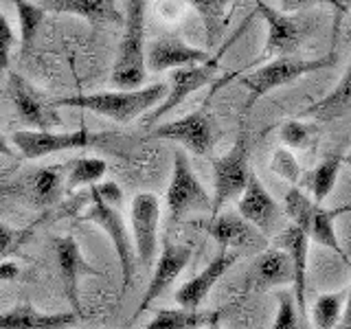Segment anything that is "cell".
Wrapping results in <instances>:
<instances>
[{
	"label": "cell",
	"mask_w": 351,
	"mask_h": 329,
	"mask_svg": "<svg viewBox=\"0 0 351 329\" xmlns=\"http://www.w3.org/2000/svg\"><path fill=\"white\" fill-rule=\"evenodd\" d=\"M18 11V22H20V42H22V55H27L33 49V42H36L40 25L44 20V11L36 3H27V0H16L14 3Z\"/></svg>",
	"instance_id": "cell-28"
},
{
	"label": "cell",
	"mask_w": 351,
	"mask_h": 329,
	"mask_svg": "<svg viewBox=\"0 0 351 329\" xmlns=\"http://www.w3.org/2000/svg\"><path fill=\"white\" fill-rule=\"evenodd\" d=\"M104 132H90L82 125L75 132H31V130H18L11 134V143L16 149L29 160H36L49 154H60L69 149H86L104 143Z\"/></svg>",
	"instance_id": "cell-7"
},
{
	"label": "cell",
	"mask_w": 351,
	"mask_h": 329,
	"mask_svg": "<svg viewBox=\"0 0 351 329\" xmlns=\"http://www.w3.org/2000/svg\"><path fill=\"white\" fill-rule=\"evenodd\" d=\"M9 193V189H0V197H3V195H7Z\"/></svg>",
	"instance_id": "cell-41"
},
{
	"label": "cell",
	"mask_w": 351,
	"mask_h": 329,
	"mask_svg": "<svg viewBox=\"0 0 351 329\" xmlns=\"http://www.w3.org/2000/svg\"><path fill=\"white\" fill-rule=\"evenodd\" d=\"M316 136V130L303 121H285L281 125V141L288 145V149H303Z\"/></svg>",
	"instance_id": "cell-32"
},
{
	"label": "cell",
	"mask_w": 351,
	"mask_h": 329,
	"mask_svg": "<svg viewBox=\"0 0 351 329\" xmlns=\"http://www.w3.org/2000/svg\"><path fill=\"white\" fill-rule=\"evenodd\" d=\"M206 62H211L208 51L195 49L173 36L158 38L147 47V69L154 73L189 69V66H200Z\"/></svg>",
	"instance_id": "cell-15"
},
{
	"label": "cell",
	"mask_w": 351,
	"mask_h": 329,
	"mask_svg": "<svg viewBox=\"0 0 351 329\" xmlns=\"http://www.w3.org/2000/svg\"><path fill=\"white\" fill-rule=\"evenodd\" d=\"M345 329H351V283H349V294H347V307H345Z\"/></svg>",
	"instance_id": "cell-39"
},
{
	"label": "cell",
	"mask_w": 351,
	"mask_h": 329,
	"mask_svg": "<svg viewBox=\"0 0 351 329\" xmlns=\"http://www.w3.org/2000/svg\"><path fill=\"white\" fill-rule=\"evenodd\" d=\"M80 323L75 312L44 314L31 305H16L14 310L0 314V329H71Z\"/></svg>",
	"instance_id": "cell-23"
},
{
	"label": "cell",
	"mask_w": 351,
	"mask_h": 329,
	"mask_svg": "<svg viewBox=\"0 0 351 329\" xmlns=\"http://www.w3.org/2000/svg\"><path fill=\"white\" fill-rule=\"evenodd\" d=\"M145 0H128L125 3V31L119 44L112 75H110L117 90H138L141 84L145 82Z\"/></svg>",
	"instance_id": "cell-3"
},
{
	"label": "cell",
	"mask_w": 351,
	"mask_h": 329,
	"mask_svg": "<svg viewBox=\"0 0 351 329\" xmlns=\"http://www.w3.org/2000/svg\"><path fill=\"white\" fill-rule=\"evenodd\" d=\"M108 164L104 158H75L69 162V175H66V189H77L82 184H99L106 175Z\"/></svg>",
	"instance_id": "cell-29"
},
{
	"label": "cell",
	"mask_w": 351,
	"mask_h": 329,
	"mask_svg": "<svg viewBox=\"0 0 351 329\" xmlns=\"http://www.w3.org/2000/svg\"><path fill=\"white\" fill-rule=\"evenodd\" d=\"M351 106V62H349V69L345 71L343 80L338 82V86L329 93L325 99L321 101L312 103L310 108L301 110V117H314V119H321V121H332L338 119L345 110Z\"/></svg>",
	"instance_id": "cell-25"
},
{
	"label": "cell",
	"mask_w": 351,
	"mask_h": 329,
	"mask_svg": "<svg viewBox=\"0 0 351 329\" xmlns=\"http://www.w3.org/2000/svg\"><path fill=\"white\" fill-rule=\"evenodd\" d=\"M14 44H16L14 29H11L9 20L5 18L3 11H0V75L7 71L9 55H11V49H14Z\"/></svg>",
	"instance_id": "cell-36"
},
{
	"label": "cell",
	"mask_w": 351,
	"mask_h": 329,
	"mask_svg": "<svg viewBox=\"0 0 351 329\" xmlns=\"http://www.w3.org/2000/svg\"><path fill=\"white\" fill-rule=\"evenodd\" d=\"M336 64V53L332 51L325 58H318V60H296V58H281V60H272L270 64H263L257 66L255 71L250 73H241L239 77V84L248 90V99H246V108H252L259 99L270 93L272 88H279L285 86L290 82H296L299 77L303 75H310L314 71H321V69H332ZM233 80V77H230ZM230 80L217 82L213 90H217L219 86L228 84Z\"/></svg>",
	"instance_id": "cell-4"
},
{
	"label": "cell",
	"mask_w": 351,
	"mask_h": 329,
	"mask_svg": "<svg viewBox=\"0 0 351 329\" xmlns=\"http://www.w3.org/2000/svg\"><path fill=\"white\" fill-rule=\"evenodd\" d=\"M191 7L200 14L204 22V31H206V44L208 47H215L219 36L224 31V16H226V3L224 0H193Z\"/></svg>",
	"instance_id": "cell-30"
},
{
	"label": "cell",
	"mask_w": 351,
	"mask_h": 329,
	"mask_svg": "<svg viewBox=\"0 0 351 329\" xmlns=\"http://www.w3.org/2000/svg\"><path fill=\"white\" fill-rule=\"evenodd\" d=\"M191 259V246H182V244H165L160 257L156 261V268H154L152 281L145 290V296L141 299L138 310L134 312V318H138L145 310H149V305L158 299L165 290H169V285L178 279V274L186 268V263Z\"/></svg>",
	"instance_id": "cell-17"
},
{
	"label": "cell",
	"mask_w": 351,
	"mask_h": 329,
	"mask_svg": "<svg viewBox=\"0 0 351 329\" xmlns=\"http://www.w3.org/2000/svg\"><path fill=\"white\" fill-rule=\"evenodd\" d=\"M281 285H292V263L288 252L281 248L263 250L250 268V288L270 290Z\"/></svg>",
	"instance_id": "cell-21"
},
{
	"label": "cell",
	"mask_w": 351,
	"mask_h": 329,
	"mask_svg": "<svg viewBox=\"0 0 351 329\" xmlns=\"http://www.w3.org/2000/svg\"><path fill=\"white\" fill-rule=\"evenodd\" d=\"M121 200H123V193H121L117 182L95 184L90 189V204H88L82 219L101 226L106 230V235L112 239V246H114L117 257H119L121 274H123V281H121V294H125L130 290L132 281H134L136 252H134V248H132L125 219L119 211Z\"/></svg>",
	"instance_id": "cell-1"
},
{
	"label": "cell",
	"mask_w": 351,
	"mask_h": 329,
	"mask_svg": "<svg viewBox=\"0 0 351 329\" xmlns=\"http://www.w3.org/2000/svg\"><path fill=\"white\" fill-rule=\"evenodd\" d=\"M270 169L277 175H281L283 180L292 182V184H299L301 175H303L299 162H296V158L292 156L290 149H277V151H274V156L270 160Z\"/></svg>",
	"instance_id": "cell-34"
},
{
	"label": "cell",
	"mask_w": 351,
	"mask_h": 329,
	"mask_svg": "<svg viewBox=\"0 0 351 329\" xmlns=\"http://www.w3.org/2000/svg\"><path fill=\"white\" fill-rule=\"evenodd\" d=\"M343 162L351 167V147H349V154H347V156H343Z\"/></svg>",
	"instance_id": "cell-40"
},
{
	"label": "cell",
	"mask_w": 351,
	"mask_h": 329,
	"mask_svg": "<svg viewBox=\"0 0 351 329\" xmlns=\"http://www.w3.org/2000/svg\"><path fill=\"white\" fill-rule=\"evenodd\" d=\"M213 197L206 193L202 182L195 178L189 158L182 149L173 151L171 180L167 189V208L171 222H178L191 211H211Z\"/></svg>",
	"instance_id": "cell-8"
},
{
	"label": "cell",
	"mask_w": 351,
	"mask_h": 329,
	"mask_svg": "<svg viewBox=\"0 0 351 329\" xmlns=\"http://www.w3.org/2000/svg\"><path fill=\"white\" fill-rule=\"evenodd\" d=\"M0 156H9V158H14L16 156V149H11L9 145V141L0 134Z\"/></svg>",
	"instance_id": "cell-38"
},
{
	"label": "cell",
	"mask_w": 351,
	"mask_h": 329,
	"mask_svg": "<svg viewBox=\"0 0 351 329\" xmlns=\"http://www.w3.org/2000/svg\"><path fill=\"white\" fill-rule=\"evenodd\" d=\"M340 164H343V156H340V154H332V156H327L312 173L305 175L307 184L312 186V193H314V202L316 204H321L325 197L334 191V184L338 180Z\"/></svg>",
	"instance_id": "cell-27"
},
{
	"label": "cell",
	"mask_w": 351,
	"mask_h": 329,
	"mask_svg": "<svg viewBox=\"0 0 351 329\" xmlns=\"http://www.w3.org/2000/svg\"><path fill=\"white\" fill-rule=\"evenodd\" d=\"M215 73H217V58H211V62L200 64V66H189V69L171 71L169 93L165 97V101L147 117V123H156L158 119L169 114L173 108H178L189 95H193L195 90H200V88H204L208 84H213Z\"/></svg>",
	"instance_id": "cell-14"
},
{
	"label": "cell",
	"mask_w": 351,
	"mask_h": 329,
	"mask_svg": "<svg viewBox=\"0 0 351 329\" xmlns=\"http://www.w3.org/2000/svg\"><path fill=\"white\" fill-rule=\"evenodd\" d=\"M149 136L176 141V143H180V145H184L186 149H191L193 154L204 156V154H208L215 145V125H213V119L208 117V112L202 108L182 119H176V121H169V123L154 127Z\"/></svg>",
	"instance_id": "cell-12"
},
{
	"label": "cell",
	"mask_w": 351,
	"mask_h": 329,
	"mask_svg": "<svg viewBox=\"0 0 351 329\" xmlns=\"http://www.w3.org/2000/svg\"><path fill=\"white\" fill-rule=\"evenodd\" d=\"M211 329H217V327H211Z\"/></svg>",
	"instance_id": "cell-42"
},
{
	"label": "cell",
	"mask_w": 351,
	"mask_h": 329,
	"mask_svg": "<svg viewBox=\"0 0 351 329\" xmlns=\"http://www.w3.org/2000/svg\"><path fill=\"white\" fill-rule=\"evenodd\" d=\"M69 164H49L31 175V191L40 204H53L60 200L62 189L66 186Z\"/></svg>",
	"instance_id": "cell-26"
},
{
	"label": "cell",
	"mask_w": 351,
	"mask_h": 329,
	"mask_svg": "<svg viewBox=\"0 0 351 329\" xmlns=\"http://www.w3.org/2000/svg\"><path fill=\"white\" fill-rule=\"evenodd\" d=\"M257 11L263 16V20H266V25H268V38H266V44H263V51L252 60L250 66H246V69L239 73L226 75V80L237 77L241 73H248L250 69H257V66L263 64L266 60H281L283 55L292 53L296 47H299L303 40L305 27L301 20L285 16L279 9H272L266 3H257Z\"/></svg>",
	"instance_id": "cell-10"
},
{
	"label": "cell",
	"mask_w": 351,
	"mask_h": 329,
	"mask_svg": "<svg viewBox=\"0 0 351 329\" xmlns=\"http://www.w3.org/2000/svg\"><path fill=\"white\" fill-rule=\"evenodd\" d=\"M237 259H239V252L219 248V252L208 261V266L202 272H197L193 279L182 283L180 288L176 290V294H173L176 303L184 307V310H197L200 303L206 299V294L211 292L213 285L224 277L228 268L233 266Z\"/></svg>",
	"instance_id": "cell-16"
},
{
	"label": "cell",
	"mask_w": 351,
	"mask_h": 329,
	"mask_svg": "<svg viewBox=\"0 0 351 329\" xmlns=\"http://www.w3.org/2000/svg\"><path fill=\"white\" fill-rule=\"evenodd\" d=\"M239 217L263 235H270L279 222V206L257 178V173H250L246 189L239 195Z\"/></svg>",
	"instance_id": "cell-18"
},
{
	"label": "cell",
	"mask_w": 351,
	"mask_h": 329,
	"mask_svg": "<svg viewBox=\"0 0 351 329\" xmlns=\"http://www.w3.org/2000/svg\"><path fill=\"white\" fill-rule=\"evenodd\" d=\"M7 93L11 97V103L16 108L20 123L25 127H31V132H51L53 127L62 125V117L58 114L55 101H49L22 75L9 73Z\"/></svg>",
	"instance_id": "cell-9"
},
{
	"label": "cell",
	"mask_w": 351,
	"mask_h": 329,
	"mask_svg": "<svg viewBox=\"0 0 351 329\" xmlns=\"http://www.w3.org/2000/svg\"><path fill=\"white\" fill-rule=\"evenodd\" d=\"M206 233L211 235L219 248L224 250H261L263 239L259 235V230L255 226H250L246 219H241L239 215L233 213H222L217 217H211V222L206 226Z\"/></svg>",
	"instance_id": "cell-20"
},
{
	"label": "cell",
	"mask_w": 351,
	"mask_h": 329,
	"mask_svg": "<svg viewBox=\"0 0 351 329\" xmlns=\"http://www.w3.org/2000/svg\"><path fill=\"white\" fill-rule=\"evenodd\" d=\"M18 274H20L18 263L7 261V259H0V281H11V279H16Z\"/></svg>",
	"instance_id": "cell-37"
},
{
	"label": "cell",
	"mask_w": 351,
	"mask_h": 329,
	"mask_svg": "<svg viewBox=\"0 0 351 329\" xmlns=\"http://www.w3.org/2000/svg\"><path fill=\"white\" fill-rule=\"evenodd\" d=\"M219 316H222L219 312L184 310V307H180V310H158L145 329H211L217 325Z\"/></svg>",
	"instance_id": "cell-24"
},
{
	"label": "cell",
	"mask_w": 351,
	"mask_h": 329,
	"mask_svg": "<svg viewBox=\"0 0 351 329\" xmlns=\"http://www.w3.org/2000/svg\"><path fill=\"white\" fill-rule=\"evenodd\" d=\"M279 248L288 252L292 263V296L296 310L305 318L307 316V250H310V237L294 224L288 226L279 237Z\"/></svg>",
	"instance_id": "cell-19"
},
{
	"label": "cell",
	"mask_w": 351,
	"mask_h": 329,
	"mask_svg": "<svg viewBox=\"0 0 351 329\" xmlns=\"http://www.w3.org/2000/svg\"><path fill=\"white\" fill-rule=\"evenodd\" d=\"M53 248H55V255H58V268H60V277L64 285V294H66V299H69L73 312L82 318L80 279L86 277V274H99V270L84 259L80 244H77V239L71 235L58 237L53 241Z\"/></svg>",
	"instance_id": "cell-13"
},
{
	"label": "cell",
	"mask_w": 351,
	"mask_h": 329,
	"mask_svg": "<svg viewBox=\"0 0 351 329\" xmlns=\"http://www.w3.org/2000/svg\"><path fill=\"white\" fill-rule=\"evenodd\" d=\"M132 237L141 266L149 270L158 248V224H160V202L154 193H136L130 208Z\"/></svg>",
	"instance_id": "cell-11"
},
{
	"label": "cell",
	"mask_w": 351,
	"mask_h": 329,
	"mask_svg": "<svg viewBox=\"0 0 351 329\" xmlns=\"http://www.w3.org/2000/svg\"><path fill=\"white\" fill-rule=\"evenodd\" d=\"M38 224H40V219H36L31 226L22 228V230H14V228H9L7 224L0 222V259H5L9 255H14V252H18V248L25 244L27 237L36 230Z\"/></svg>",
	"instance_id": "cell-33"
},
{
	"label": "cell",
	"mask_w": 351,
	"mask_h": 329,
	"mask_svg": "<svg viewBox=\"0 0 351 329\" xmlns=\"http://www.w3.org/2000/svg\"><path fill=\"white\" fill-rule=\"evenodd\" d=\"M272 329H301L299 310H296L294 296L290 292H279V312Z\"/></svg>",
	"instance_id": "cell-35"
},
{
	"label": "cell",
	"mask_w": 351,
	"mask_h": 329,
	"mask_svg": "<svg viewBox=\"0 0 351 329\" xmlns=\"http://www.w3.org/2000/svg\"><path fill=\"white\" fill-rule=\"evenodd\" d=\"M44 11H53V14H71L80 16L95 25H125V16L112 0H44L40 3Z\"/></svg>",
	"instance_id": "cell-22"
},
{
	"label": "cell",
	"mask_w": 351,
	"mask_h": 329,
	"mask_svg": "<svg viewBox=\"0 0 351 329\" xmlns=\"http://www.w3.org/2000/svg\"><path fill=\"white\" fill-rule=\"evenodd\" d=\"M345 292L321 294L312 307V321L314 329H334L340 314H343Z\"/></svg>",
	"instance_id": "cell-31"
},
{
	"label": "cell",
	"mask_w": 351,
	"mask_h": 329,
	"mask_svg": "<svg viewBox=\"0 0 351 329\" xmlns=\"http://www.w3.org/2000/svg\"><path fill=\"white\" fill-rule=\"evenodd\" d=\"M167 93V84H152L138 88V90H106L95 95L64 97L55 101V108H82L106 119H112L117 123H130V121L145 114L147 110H156L165 101Z\"/></svg>",
	"instance_id": "cell-2"
},
{
	"label": "cell",
	"mask_w": 351,
	"mask_h": 329,
	"mask_svg": "<svg viewBox=\"0 0 351 329\" xmlns=\"http://www.w3.org/2000/svg\"><path fill=\"white\" fill-rule=\"evenodd\" d=\"M250 167H248V138L241 132L233 147L224 154L222 158L213 162V206L211 217H217L222 206L230 202L233 197L244 193L246 184L250 180Z\"/></svg>",
	"instance_id": "cell-6"
},
{
	"label": "cell",
	"mask_w": 351,
	"mask_h": 329,
	"mask_svg": "<svg viewBox=\"0 0 351 329\" xmlns=\"http://www.w3.org/2000/svg\"><path fill=\"white\" fill-rule=\"evenodd\" d=\"M283 208H285V213H288V217L294 222V226L301 228L312 241H316V244H321V246H327L329 250H334L336 255L345 257L343 248H340V241L336 237L334 222H336V217L351 213V206L325 208L321 204H316L314 200H310V197L296 189V186H292L283 197Z\"/></svg>",
	"instance_id": "cell-5"
}]
</instances>
